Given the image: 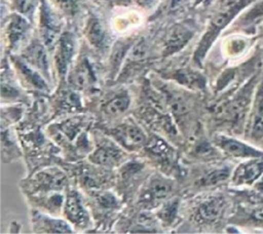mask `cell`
Instances as JSON below:
<instances>
[{"label": "cell", "instance_id": "1", "mask_svg": "<svg viewBox=\"0 0 263 234\" xmlns=\"http://www.w3.org/2000/svg\"><path fill=\"white\" fill-rule=\"evenodd\" d=\"M256 0H221L218 8L211 17L208 28L201 37L195 51L193 59L201 65L208 50L219 36V34L230 24V22L243 9H247Z\"/></svg>", "mask_w": 263, "mask_h": 234}, {"label": "cell", "instance_id": "2", "mask_svg": "<svg viewBox=\"0 0 263 234\" xmlns=\"http://www.w3.org/2000/svg\"><path fill=\"white\" fill-rule=\"evenodd\" d=\"M61 20L46 0H41L40 7V36L47 48L57 45L61 36Z\"/></svg>", "mask_w": 263, "mask_h": 234}, {"label": "cell", "instance_id": "3", "mask_svg": "<svg viewBox=\"0 0 263 234\" xmlns=\"http://www.w3.org/2000/svg\"><path fill=\"white\" fill-rule=\"evenodd\" d=\"M193 29L186 24H176L167 32L164 39L163 55H171L181 50L193 37Z\"/></svg>", "mask_w": 263, "mask_h": 234}, {"label": "cell", "instance_id": "4", "mask_svg": "<svg viewBox=\"0 0 263 234\" xmlns=\"http://www.w3.org/2000/svg\"><path fill=\"white\" fill-rule=\"evenodd\" d=\"M75 51V39L70 32H64L61 34L57 43L55 51V66L60 76H66L69 65L72 62Z\"/></svg>", "mask_w": 263, "mask_h": 234}, {"label": "cell", "instance_id": "5", "mask_svg": "<svg viewBox=\"0 0 263 234\" xmlns=\"http://www.w3.org/2000/svg\"><path fill=\"white\" fill-rule=\"evenodd\" d=\"M215 143L224 152L234 157L241 158H263V152L259 151L236 139L225 135H216Z\"/></svg>", "mask_w": 263, "mask_h": 234}, {"label": "cell", "instance_id": "6", "mask_svg": "<svg viewBox=\"0 0 263 234\" xmlns=\"http://www.w3.org/2000/svg\"><path fill=\"white\" fill-rule=\"evenodd\" d=\"M30 30L27 18L20 13H13L9 16L6 27L7 41L11 50L17 49L26 40Z\"/></svg>", "mask_w": 263, "mask_h": 234}, {"label": "cell", "instance_id": "7", "mask_svg": "<svg viewBox=\"0 0 263 234\" xmlns=\"http://www.w3.org/2000/svg\"><path fill=\"white\" fill-rule=\"evenodd\" d=\"M263 174V158H252V160L239 164L233 172V185H251Z\"/></svg>", "mask_w": 263, "mask_h": 234}, {"label": "cell", "instance_id": "8", "mask_svg": "<svg viewBox=\"0 0 263 234\" xmlns=\"http://www.w3.org/2000/svg\"><path fill=\"white\" fill-rule=\"evenodd\" d=\"M65 215L67 219L73 224L84 227L88 224V215L82 205L81 198L79 194L72 191L68 194L65 202Z\"/></svg>", "mask_w": 263, "mask_h": 234}, {"label": "cell", "instance_id": "9", "mask_svg": "<svg viewBox=\"0 0 263 234\" xmlns=\"http://www.w3.org/2000/svg\"><path fill=\"white\" fill-rule=\"evenodd\" d=\"M44 43L38 41L32 42L24 52V60L34 69L43 73L48 77V57L45 50Z\"/></svg>", "mask_w": 263, "mask_h": 234}, {"label": "cell", "instance_id": "10", "mask_svg": "<svg viewBox=\"0 0 263 234\" xmlns=\"http://www.w3.org/2000/svg\"><path fill=\"white\" fill-rule=\"evenodd\" d=\"M85 36L88 42L97 49L103 50L108 46L109 36L104 23L98 17H90L85 27Z\"/></svg>", "mask_w": 263, "mask_h": 234}, {"label": "cell", "instance_id": "11", "mask_svg": "<svg viewBox=\"0 0 263 234\" xmlns=\"http://www.w3.org/2000/svg\"><path fill=\"white\" fill-rule=\"evenodd\" d=\"M69 84L75 89H84L95 81L93 71L87 59L81 60L68 76Z\"/></svg>", "mask_w": 263, "mask_h": 234}, {"label": "cell", "instance_id": "12", "mask_svg": "<svg viewBox=\"0 0 263 234\" xmlns=\"http://www.w3.org/2000/svg\"><path fill=\"white\" fill-rule=\"evenodd\" d=\"M121 158L120 149L112 142L102 143L90 156V161L104 166H113Z\"/></svg>", "mask_w": 263, "mask_h": 234}, {"label": "cell", "instance_id": "13", "mask_svg": "<svg viewBox=\"0 0 263 234\" xmlns=\"http://www.w3.org/2000/svg\"><path fill=\"white\" fill-rule=\"evenodd\" d=\"M225 206L226 201L223 196H211L199 204L197 215L204 222H214L221 217Z\"/></svg>", "mask_w": 263, "mask_h": 234}, {"label": "cell", "instance_id": "14", "mask_svg": "<svg viewBox=\"0 0 263 234\" xmlns=\"http://www.w3.org/2000/svg\"><path fill=\"white\" fill-rule=\"evenodd\" d=\"M33 223L36 229L50 233H71L70 225L60 219H52L46 216L37 213L33 218Z\"/></svg>", "mask_w": 263, "mask_h": 234}, {"label": "cell", "instance_id": "15", "mask_svg": "<svg viewBox=\"0 0 263 234\" xmlns=\"http://www.w3.org/2000/svg\"><path fill=\"white\" fill-rule=\"evenodd\" d=\"M117 138L126 147H140L146 142L144 132L134 124H124L116 131Z\"/></svg>", "mask_w": 263, "mask_h": 234}, {"label": "cell", "instance_id": "16", "mask_svg": "<svg viewBox=\"0 0 263 234\" xmlns=\"http://www.w3.org/2000/svg\"><path fill=\"white\" fill-rule=\"evenodd\" d=\"M172 190V184L168 180L161 177H155L148 186V191L144 196L146 201H158L166 197Z\"/></svg>", "mask_w": 263, "mask_h": 234}, {"label": "cell", "instance_id": "17", "mask_svg": "<svg viewBox=\"0 0 263 234\" xmlns=\"http://www.w3.org/2000/svg\"><path fill=\"white\" fill-rule=\"evenodd\" d=\"M35 180L40 189L50 191L62 189L66 182V177L60 170H50L40 172Z\"/></svg>", "mask_w": 263, "mask_h": 234}, {"label": "cell", "instance_id": "18", "mask_svg": "<svg viewBox=\"0 0 263 234\" xmlns=\"http://www.w3.org/2000/svg\"><path fill=\"white\" fill-rule=\"evenodd\" d=\"M15 66L20 70L21 74L24 76V78L34 87L40 89V90H46L47 89V84L45 83L44 79L42 78L39 73H37L32 66H30L25 60L16 59L14 61Z\"/></svg>", "mask_w": 263, "mask_h": 234}, {"label": "cell", "instance_id": "19", "mask_svg": "<svg viewBox=\"0 0 263 234\" xmlns=\"http://www.w3.org/2000/svg\"><path fill=\"white\" fill-rule=\"evenodd\" d=\"M129 96L126 92L117 93L111 100H109L105 106V113L109 116H117L126 111L129 106Z\"/></svg>", "mask_w": 263, "mask_h": 234}, {"label": "cell", "instance_id": "20", "mask_svg": "<svg viewBox=\"0 0 263 234\" xmlns=\"http://www.w3.org/2000/svg\"><path fill=\"white\" fill-rule=\"evenodd\" d=\"M175 78L190 88H202L205 84L204 78L199 73L191 70H180L176 72Z\"/></svg>", "mask_w": 263, "mask_h": 234}, {"label": "cell", "instance_id": "21", "mask_svg": "<svg viewBox=\"0 0 263 234\" xmlns=\"http://www.w3.org/2000/svg\"><path fill=\"white\" fill-rule=\"evenodd\" d=\"M132 45H133V42H130L129 40H121L115 44L111 53V68H112L113 74L121 65L124 56L129 51Z\"/></svg>", "mask_w": 263, "mask_h": 234}, {"label": "cell", "instance_id": "22", "mask_svg": "<svg viewBox=\"0 0 263 234\" xmlns=\"http://www.w3.org/2000/svg\"><path fill=\"white\" fill-rule=\"evenodd\" d=\"M230 176V169L226 166L214 169L213 171L209 172L204 178L201 180V184L203 186H216L225 182Z\"/></svg>", "mask_w": 263, "mask_h": 234}, {"label": "cell", "instance_id": "23", "mask_svg": "<svg viewBox=\"0 0 263 234\" xmlns=\"http://www.w3.org/2000/svg\"><path fill=\"white\" fill-rule=\"evenodd\" d=\"M128 61L132 63H139L144 61L149 53V45L147 44L145 39L138 40L135 44L132 45L128 51Z\"/></svg>", "mask_w": 263, "mask_h": 234}, {"label": "cell", "instance_id": "24", "mask_svg": "<svg viewBox=\"0 0 263 234\" xmlns=\"http://www.w3.org/2000/svg\"><path fill=\"white\" fill-rule=\"evenodd\" d=\"M179 202L177 199H172L165 202L158 212V217L165 223H172L178 211Z\"/></svg>", "mask_w": 263, "mask_h": 234}, {"label": "cell", "instance_id": "25", "mask_svg": "<svg viewBox=\"0 0 263 234\" xmlns=\"http://www.w3.org/2000/svg\"><path fill=\"white\" fill-rule=\"evenodd\" d=\"M247 48H248V40L242 37L230 39L227 45V50L231 55H238L242 53Z\"/></svg>", "mask_w": 263, "mask_h": 234}, {"label": "cell", "instance_id": "26", "mask_svg": "<svg viewBox=\"0 0 263 234\" xmlns=\"http://www.w3.org/2000/svg\"><path fill=\"white\" fill-rule=\"evenodd\" d=\"M148 149L158 156H167L171 149L168 146L158 138H154L148 145Z\"/></svg>", "mask_w": 263, "mask_h": 234}, {"label": "cell", "instance_id": "27", "mask_svg": "<svg viewBox=\"0 0 263 234\" xmlns=\"http://www.w3.org/2000/svg\"><path fill=\"white\" fill-rule=\"evenodd\" d=\"M65 14L74 15L78 11L77 0H52Z\"/></svg>", "mask_w": 263, "mask_h": 234}, {"label": "cell", "instance_id": "28", "mask_svg": "<svg viewBox=\"0 0 263 234\" xmlns=\"http://www.w3.org/2000/svg\"><path fill=\"white\" fill-rule=\"evenodd\" d=\"M38 0H14L17 11L23 15H30L34 12Z\"/></svg>", "mask_w": 263, "mask_h": 234}, {"label": "cell", "instance_id": "29", "mask_svg": "<svg viewBox=\"0 0 263 234\" xmlns=\"http://www.w3.org/2000/svg\"><path fill=\"white\" fill-rule=\"evenodd\" d=\"M98 202L105 208H114L118 205V200L114 194L110 192H103L98 195Z\"/></svg>", "mask_w": 263, "mask_h": 234}, {"label": "cell", "instance_id": "30", "mask_svg": "<svg viewBox=\"0 0 263 234\" xmlns=\"http://www.w3.org/2000/svg\"><path fill=\"white\" fill-rule=\"evenodd\" d=\"M1 93H2L3 98H13V96H17L18 91L10 84H5L4 82H2Z\"/></svg>", "mask_w": 263, "mask_h": 234}, {"label": "cell", "instance_id": "31", "mask_svg": "<svg viewBox=\"0 0 263 234\" xmlns=\"http://www.w3.org/2000/svg\"><path fill=\"white\" fill-rule=\"evenodd\" d=\"M100 2H104L111 5H127L130 3V0H96Z\"/></svg>", "mask_w": 263, "mask_h": 234}, {"label": "cell", "instance_id": "32", "mask_svg": "<svg viewBox=\"0 0 263 234\" xmlns=\"http://www.w3.org/2000/svg\"><path fill=\"white\" fill-rule=\"evenodd\" d=\"M253 217H254L257 221L263 222V206H260V207L255 208L254 211H253Z\"/></svg>", "mask_w": 263, "mask_h": 234}, {"label": "cell", "instance_id": "33", "mask_svg": "<svg viewBox=\"0 0 263 234\" xmlns=\"http://www.w3.org/2000/svg\"><path fill=\"white\" fill-rule=\"evenodd\" d=\"M138 2L143 6H150L154 2V0H138Z\"/></svg>", "mask_w": 263, "mask_h": 234}, {"label": "cell", "instance_id": "34", "mask_svg": "<svg viewBox=\"0 0 263 234\" xmlns=\"http://www.w3.org/2000/svg\"><path fill=\"white\" fill-rule=\"evenodd\" d=\"M180 1H181V0H172V7L176 6Z\"/></svg>", "mask_w": 263, "mask_h": 234}]
</instances>
